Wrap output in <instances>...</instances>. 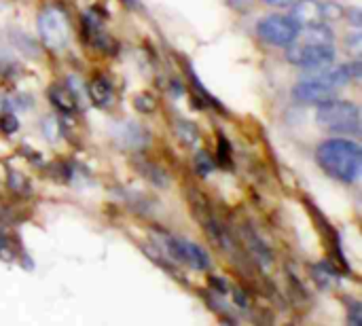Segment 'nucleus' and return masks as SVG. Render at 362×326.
Returning a JSON list of instances; mask_svg holds the SVG:
<instances>
[{
	"label": "nucleus",
	"instance_id": "obj_15",
	"mask_svg": "<svg viewBox=\"0 0 362 326\" xmlns=\"http://www.w3.org/2000/svg\"><path fill=\"white\" fill-rule=\"evenodd\" d=\"M176 134H178V138H180L185 144H189V146L197 144V140H199V132H197V127H195L191 121H178V123H176Z\"/></svg>",
	"mask_w": 362,
	"mask_h": 326
},
{
	"label": "nucleus",
	"instance_id": "obj_2",
	"mask_svg": "<svg viewBox=\"0 0 362 326\" xmlns=\"http://www.w3.org/2000/svg\"><path fill=\"white\" fill-rule=\"evenodd\" d=\"M318 165L339 182L354 185L361 180L362 151L354 140H327L316 149Z\"/></svg>",
	"mask_w": 362,
	"mask_h": 326
},
{
	"label": "nucleus",
	"instance_id": "obj_7",
	"mask_svg": "<svg viewBox=\"0 0 362 326\" xmlns=\"http://www.w3.org/2000/svg\"><path fill=\"white\" fill-rule=\"evenodd\" d=\"M337 93V87L325 83L322 78L314 76V78H308V81H301L293 87V98L303 102V104H325L329 100H333Z\"/></svg>",
	"mask_w": 362,
	"mask_h": 326
},
{
	"label": "nucleus",
	"instance_id": "obj_4",
	"mask_svg": "<svg viewBox=\"0 0 362 326\" xmlns=\"http://www.w3.org/2000/svg\"><path fill=\"white\" fill-rule=\"evenodd\" d=\"M38 36L51 51H64L70 42V21L62 6L49 4L38 13Z\"/></svg>",
	"mask_w": 362,
	"mask_h": 326
},
{
	"label": "nucleus",
	"instance_id": "obj_1",
	"mask_svg": "<svg viewBox=\"0 0 362 326\" xmlns=\"http://www.w3.org/2000/svg\"><path fill=\"white\" fill-rule=\"evenodd\" d=\"M335 53L333 32L327 25L316 23L303 28V32H297V38L288 45L286 57L295 66L320 70L335 62Z\"/></svg>",
	"mask_w": 362,
	"mask_h": 326
},
{
	"label": "nucleus",
	"instance_id": "obj_11",
	"mask_svg": "<svg viewBox=\"0 0 362 326\" xmlns=\"http://www.w3.org/2000/svg\"><path fill=\"white\" fill-rule=\"evenodd\" d=\"M87 93L91 98V102L100 108H106L112 102V83L106 76H95L89 85H87Z\"/></svg>",
	"mask_w": 362,
	"mask_h": 326
},
{
	"label": "nucleus",
	"instance_id": "obj_22",
	"mask_svg": "<svg viewBox=\"0 0 362 326\" xmlns=\"http://www.w3.org/2000/svg\"><path fill=\"white\" fill-rule=\"evenodd\" d=\"M267 4H272V6H288V4H293L295 0H265Z\"/></svg>",
	"mask_w": 362,
	"mask_h": 326
},
{
	"label": "nucleus",
	"instance_id": "obj_19",
	"mask_svg": "<svg viewBox=\"0 0 362 326\" xmlns=\"http://www.w3.org/2000/svg\"><path fill=\"white\" fill-rule=\"evenodd\" d=\"M0 129H2L4 134H13V132H17V129H19L17 117H15V115H11V112L2 115V117H0Z\"/></svg>",
	"mask_w": 362,
	"mask_h": 326
},
{
	"label": "nucleus",
	"instance_id": "obj_20",
	"mask_svg": "<svg viewBox=\"0 0 362 326\" xmlns=\"http://www.w3.org/2000/svg\"><path fill=\"white\" fill-rule=\"evenodd\" d=\"M350 322L356 326L362 325V305L361 303H352V308H350Z\"/></svg>",
	"mask_w": 362,
	"mask_h": 326
},
{
	"label": "nucleus",
	"instance_id": "obj_9",
	"mask_svg": "<svg viewBox=\"0 0 362 326\" xmlns=\"http://www.w3.org/2000/svg\"><path fill=\"white\" fill-rule=\"evenodd\" d=\"M291 19H293L297 25H301V28L322 23V21H325L322 2H318V0H299V2H295Z\"/></svg>",
	"mask_w": 362,
	"mask_h": 326
},
{
	"label": "nucleus",
	"instance_id": "obj_14",
	"mask_svg": "<svg viewBox=\"0 0 362 326\" xmlns=\"http://www.w3.org/2000/svg\"><path fill=\"white\" fill-rule=\"evenodd\" d=\"M138 168L144 174V178H148L155 187H165L168 185V176H165V172L161 168H157V165H153L148 161H138Z\"/></svg>",
	"mask_w": 362,
	"mask_h": 326
},
{
	"label": "nucleus",
	"instance_id": "obj_5",
	"mask_svg": "<svg viewBox=\"0 0 362 326\" xmlns=\"http://www.w3.org/2000/svg\"><path fill=\"white\" fill-rule=\"evenodd\" d=\"M161 246L174 261L195 272L210 269V255L195 242H189L185 238H174V235H161Z\"/></svg>",
	"mask_w": 362,
	"mask_h": 326
},
{
	"label": "nucleus",
	"instance_id": "obj_17",
	"mask_svg": "<svg viewBox=\"0 0 362 326\" xmlns=\"http://www.w3.org/2000/svg\"><path fill=\"white\" fill-rule=\"evenodd\" d=\"M42 134L47 136V140H51V142H55L57 138H59V123H57V119H53V117H47L45 119V123H42Z\"/></svg>",
	"mask_w": 362,
	"mask_h": 326
},
{
	"label": "nucleus",
	"instance_id": "obj_12",
	"mask_svg": "<svg viewBox=\"0 0 362 326\" xmlns=\"http://www.w3.org/2000/svg\"><path fill=\"white\" fill-rule=\"evenodd\" d=\"M49 98H51V102H53L62 112H74V110L78 108V98H76V93H74L70 87H66V85H53V87L49 89Z\"/></svg>",
	"mask_w": 362,
	"mask_h": 326
},
{
	"label": "nucleus",
	"instance_id": "obj_23",
	"mask_svg": "<svg viewBox=\"0 0 362 326\" xmlns=\"http://www.w3.org/2000/svg\"><path fill=\"white\" fill-rule=\"evenodd\" d=\"M125 4H129V6H136V0H123Z\"/></svg>",
	"mask_w": 362,
	"mask_h": 326
},
{
	"label": "nucleus",
	"instance_id": "obj_13",
	"mask_svg": "<svg viewBox=\"0 0 362 326\" xmlns=\"http://www.w3.org/2000/svg\"><path fill=\"white\" fill-rule=\"evenodd\" d=\"M312 278L314 282L325 289V291H331L339 284V274L329 265V263H320V265H314L312 267Z\"/></svg>",
	"mask_w": 362,
	"mask_h": 326
},
{
	"label": "nucleus",
	"instance_id": "obj_16",
	"mask_svg": "<svg viewBox=\"0 0 362 326\" xmlns=\"http://www.w3.org/2000/svg\"><path fill=\"white\" fill-rule=\"evenodd\" d=\"M134 104H136V108H138L140 112H153L155 106H157V100H155L151 93H140V95H136Z\"/></svg>",
	"mask_w": 362,
	"mask_h": 326
},
{
	"label": "nucleus",
	"instance_id": "obj_3",
	"mask_svg": "<svg viewBox=\"0 0 362 326\" xmlns=\"http://www.w3.org/2000/svg\"><path fill=\"white\" fill-rule=\"evenodd\" d=\"M316 121L320 127L346 136H358L361 134V110L354 102H344V100H329L320 104Z\"/></svg>",
	"mask_w": 362,
	"mask_h": 326
},
{
	"label": "nucleus",
	"instance_id": "obj_10",
	"mask_svg": "<svg viewBox=\"0 0 362 326\" xmlns=\"http://www.w3.org/2000/svg\"><path fill=\"white\" fill-rule=\"evenodd\" d=\"M242 233H244V242H246V246H248V250H250V255L259 261V265H263V267H272V263H274V255H272V250L263 244V240L250 229V227H244L242 229Z\"/></svg>",
	"mask_w": 362,
	"mask_h": 326
},
{
	"label": "nucleus",
	"instance_id": "obj_6",
	"mask_svg": "<svg viewBox=\"0 0 362 326\" xmlns=\"http://www.w3.org/2000/svg\"><path fill=\"white\" fill-rule=\"evenodd\" d=\"M297 32L299 25L291 17H282V15H269L261 19L257 25V34L274 47H288L297 38Z\"/></svg>",
	"mask_w": 362,
	"mask_h": 326
},
{
	"label": "nucleus",
	"instance_id": "obj_8",
	"mask_svg": "<svg viewBox=\"0 0 362 326\" xmlns=\"http://www.w3.org/2000/svg\"><path fill=\"white\" fill-rule=\"evenodd\" d=\"M148 138H151L148 132L140 123H136V121H123L115 129V140L123 149H129V151H138V149L146 146Z\"/></svg>",
	"mask_w": 362,
	"mask_h": 326
},
{
	"label": "nucleus",
	"instance_id": "obj_18",
	"mask_svg": "<svg viewBox=\"0 0 362 326\" xmlns=\"http://www.w3.org/2000/svg\"><path fill=\"white\" fill-rule=\"evenodd\" d=\"M212 159L202 151V153H197V157H195V170H197V174L199 176H208L210 172H212Z\"/></svg>",
	"mask_w": 362,
	"mask_h": 326
},
{
	"label": "nucleus",
	"instance_id": "obj_21",
	"mask_svg": "<svg viewBox=\"0 0 362 326\" xmlns=\"http://www.w3.org/2000/svg\"><path fill=\"white\" fill-rule=\"evenodd\" d=\"M218 159L223 161V163H227L229 161V144H227V140H225V136H221V142H218Z\"/></svg>",
	"mask_w": 362,
	"mask_h": 326
}]
</instances>
